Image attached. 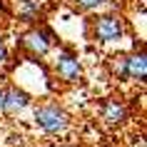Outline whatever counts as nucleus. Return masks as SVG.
Returning a JSON list of instances; mask_svg holds the SVG:
<instances>
[{
	"instance_id": "nucleus-4",
	"label": "nucleus",
	"mask_w": 147,
	"mask_h": 147,
	"mask_svg": "<svg viewBox=\"0 0 147 147\" xmlns=\"http://www.w3.org/2000/svg\"><path fill=\"white\" fill-rule=\"evenodd\" d=\"M125 35V25H122V18L120 15H97L92 20V38L97 42H117L122 40Z\"/></svg>"
},
{
	"instance_id": "nucleus-9",
	"label": "nucleus",
	"mask_w": 147,
	"mask_h": 147,
	"mask_svg": "<svg viewBox=\"0 0 147 147\" xmlns=\"http://www.w3.org/2000/svg\"><path fill=\"white\" fill-rule=\"evenodd\" d=\"M110 0H75V5L78 8H82V10H97V8H102V5H107Z\"/></svg>"
},
{
	"instance_id": "nucleus-1",
	"label": "nucleus",
	"mask_w": 147,
	"mask_h": 147,
	"mask_svg": "<svg viewBox=\"0 0 147 147\" xmlns=\"http://www.w3.org/2000/svg\"><path fill=\"white\" fill-rule=\"evenodd\" d=\"M32 120L47 135H62L70 127L67 110L62 107V105H57V102H42V105H38V107L32 110Z\"/></svg>"
},
{
	"instance_id": "nucleus-5",
	"label": "nucleus",
	"mask_w": 147,
	"mask_h": 147,
	"mask_svg": "<svg viewBox=\"0 0 147 147\" xmlns=\"http://www.w3.org/2000/svg\"><path fill=\"white\" fill-rule=\"evenodd\" d=\"M55 75L62 80V82H67V85H75L82 80V65H80L78 55L67 50V47H62L57 50V60H55Z\"/></svg>"
},
{
	"instance_id": "nucleus-6",
	"label": "nucleus",
	"mask_w": 147,
	"mask_h": 147,
	"mask_svg": "<svg viewBox=\"0 0 147 147\" xmlns=\"http://www.w3.org/2000/svg\"><path fill=\"white\" fill-rule=\"evenodd\" d=\"M30 105H32V95L30 92H25L23 87H18V85H8L5 87V110H3L5 117L20 115V112L28 110Z\"/></svg>"
},
{
	"instance_id": "nucleus-7",
	"label": "nucleus",
	"mask_w": 147,
	"mask_h": 147,
	"mask_svg": "<svg viewBox=\"0 0 147 147\" xmlns=\"http://www.w3.org/2000/svg\"><path fill=\"white\" fill-rule=\"evenodd\" d=\"M100 115H102V120L107 125H125L130 120V110H127V105H125L122 100L107 97V100L100 102Z\"/></svg>"
},
{
	"instance_id": "nucleus-11",
	"label": "nucleus",
	"mask_w": 147,
	"mask_h": 147,
	"mask_svg": "<svg viewBox=\"0 0 147 147\" xmlns=\"http://www.w3.org/2000/svg\"><path fill=\"white\" fill-rule=\"evenodd\" d=\"M3 110H5V87H0V115H3Z\"/></svg>"
},
{
	"instance_id": "nucleus-10",
	"label": "nucleus",
	"mask_w": 147,
	"mask_h": 147,
	"mask_svg": "<svg viewBox=\"0 0 147 147\" xmlns=\"http://www.w3.org/2000/svg\"><path fill=\"white\" fill-rule=\"evenodd\" d=\"M8 60V50H5V45H3V40H0V65Z\"/></svg>"
},
{
	"instance_id": "nucleus-2",
	"label": "nucleus",
	"mask_w": 147,
	"mask_h": 147,
	"mask_svg": "<svg viewBox=\"0 0 147 147\" xmlns=\"http://www.w3.org/2000/svg\"><path fill=\"white\" fill-rule=\"evenodd\" d=\"M115 72L120 80L127 82H145L147 78V55L145 50H135L130 55H122L115 65Z\"/></svg>"
},
{
	"instance_id": "nucleus-3",
	"label": "nucleus",
	"mask_w": 147,
	"mask_h": 147,
	"mask_svg": "<svg viewBox=\"0 0 147 147\" xmlns=\"http://www.w3.org/2000/svg\"><path fill=\"white\" fill-rule=\"evenodd\" d=\"M20 45L30 57H45L55 45V35L50 28H32L20 38Z\"/></svg>"
},
{
	"instance_id": "nucleus-8",
	"label": "nucleus",
	"mask_w": 147,
	"mask_h": 147,
	"mask_svg": "<svg viewBox=\"0 0 147 147\" xmlns=\"http://www.w3.org/2000/svg\"><path fill=\"white\" fill-rule=\"evenodd\" d=\"M40 15V8L32 3V0H23V8H20V20L23 23H35Z\"/></svg>"
}]
</instances>
